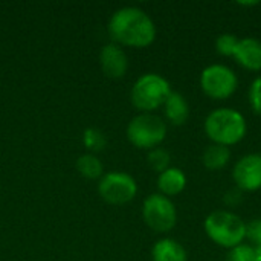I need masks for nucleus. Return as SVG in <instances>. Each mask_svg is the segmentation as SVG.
<instances>
[{
    "instance_id": "obj_1",
    "label": "nucleus",
    "mask_w": 261,
    "mask_h": 261,
    "mask_svg": "<svg viewBox=\"0 0 261 261\" xmlns=\"http://www.w3.org/2000/svg\"><path fill=\"white\" fill-rule=\"evenodd\" d=\"M109 32L116 43L133 47L150 46L156 38L153 20L147 12L135 6L118 9L109 21Z\"/></svg>"
},
{
    "instance_id": "obj_2",
    "label": "nucleus",
    "mask_w": 261,
    "mask_h": 261,
    "mask_svg": "<svg viewBox=\"0 0 261 261\" xmlns=\"http://www.w3.org/2000/svg\"><path fill=\"white\" fill-rule=\"evenodd\" d=\"M246 119L236 109H216L205 119V133L213 144L225 147L236 145L246 136Z\"/></svg>"
},
{
    "instance_id": "obj_3",
    "label": "nucleus",
    "mask_w": 261,
    "mask_h": 261,
    "mask_svg": "<svg viewBox=\"0 0 261 261\" xmlns=\"http://www.w3.org/2000/svg\"><path fill=\"white\" fill-rule=\"evenodd\" d=\"M205 232L216 245L232 249L246 239V223L231 211H214L205 219Z\"/></svg>"
},
{
    "instance_id": "obj_4",
    "label": "nucleus",
    "mask_w": 261,
    "mask_h": 261,
    "mask_svg": "<svg viewBox=\"0 0 261 261\" xmlns=\"http://www.w3.org/2000/svg\"><path fill=\"white\" fill-rule=\"evenodd\" d=\"M170 93V83L164 76L158 73H145L132 89V102L138 110L150 113L164 106Z\"/></svg>"
},
{
    "instance_id": "obj_5",
    "label": "nucleus",
    "mask_w": 261,
    "mask_h": 261,
    "mask_svg": "<svg viewBox=\"0 0 261 261\" xmlns=\"http://www.w3.org/2000/svg\"><path fill=\"white\" fill-rule=\"evenodd\" d=\"M167 136V124L153 113H141L135 116L127 127L128 141L144 150L156 148Z\"/></svg>"
},
{
    "instance_id": "obj_6",
    "label": "nucleus",
    "mask_w": 261,
    "mask_h": 261,
    "mask_svg": "<svg viewBox=\"0 0 261 261\" xmlns=\"http://www.w3.org/2000/svg\"><path fill=\"white\" fill-rule=\"evenodd\" d=\"M200 87L203 93L213 99H228L239 87L236 72L225 64H211L200 75Z\"/></svg>"
},
{
    "instance_id": "obj_7",
    "label": "nucleus",
    "mask_w": 261,
    "mask_h": 261,
    "mask_svg": "<svg viewBox=\"0 0 261 261\" xmlns=\"http://www.w3.org/2000/svg\"><path fill=\"white\" fill-rule=\"evenodd\" d=\"M142 217L156 232H168L176 226L177 211L174 203L164 194H151L144 200Z\"/></svg>"
},
{
    "instance_id": "obj_8",
    "label": "nucleus",
    "mask_w": 261,
    "mask_h": 261,
    "mask_svg": "<svg viewBox=\"0 0 261 261\" xmlns=\"http://www.w3.org/2000/svg\"><path fill=\"white\" fill-rule=\"evenodd\" d=\"M99 196L112 205H124L135 199L138 193L136 180L121 171H113L106 174L98 185Z\"/></svg>"
},
{
    "instance_id": "obj_9",
    "label": "nucleus",
    "mask_w": 261,
    "mask_h": 261,
    "mask_svg": "<svg viewBox=\"0 0 261 261\" xmlns=\"http://www.w3.org/2000/svg\"><path fill=\"white\" fill-rule=\"evenodd\" d=\"M232 179L242 191H258L261 188V153H249L240 158L234 165Z\"/></svg>"
},
{
    "instance_id": "obj_10",
    "label": "nucleus",
    "mask_w": 261,
    "mask_h": 261,
    "mask_svg": "<svg viewBox=\"0 0 261 261\" xmlns=\"http://www.w3.org/2000/svg\"><path fill=\"white\" fill-rule=\"evenodd\" d=\"M102 72L110 78H121L125 75L128 67V60L125 52L115 43H109L101 49L99 54Z\"/></svg>"
},
{
    "instance_id": "obj_11",
    "label": "nucleus",
    "mask_w": 261,
    "mask_h": 261,
    "mask_svg": "<svg viewBox=\"0 0 261 261\" xmlns=\"http://www.w3.org/2000/svg\"><path fill=\"white\" fill-rule=\"evenodd\" d=\"M242 67L248 70H261V41L252 37L242 38L232 57Z\"/></svg>"
},
{
    "instance_id": "obj_12",
    "label": "nucleus",
    "mask_w": 261,
    "mask_h": 261,
    "mask_svg": "<svg viewBox=\"0 0 261 261\" xmlns=\"http://www.w3.org/2000/svg\"><path fill=\"white\" fill-rule=\"evenodd\" d=\"M187 187V176L180 168L170 167L159 174L158 188L164 196H177Z\"/></svg>"
},
{
    "instance_id": "obj_13",
    "label": "nucleus",
    "mask_w": 261,
    "mask_h": 261,
    "mask_svg": "<svg viewBox=\"0 0 261 261\" xmlns=\"http://www.w3.org/2000/svg\"><path fill=\"white\" fill-rule=\"evenodd\" d=\"M167 119L174 125H184L190 118V106L185 96L179 92H171L164 104Z\"/></svg>"
},
{
    "instance_id": "obj_14",
    "label": "nucleus",
    "mask_w": 261,
    "mask_h": 261,
    "mask_svg": "<svg viewBox=\"0 0 261 261\" xmlns=\"http://www.w3.org/2000/svg\"><path fill=\"white\" fill-rule=\"evenodd\" d=\"M153 261H187V251L173 239H162L151 249Z\"/></svg>"
},
{
    "instance_id": "obj_15",
    "label": "nucleus",
    "mask_w": 261,
    "mask_h": 261,
    "mask_svg": "<svg viewBox=\"0 0 261 261\" xmlns=\"http://www.w3.org/2000/svg\"><path fill=\"white\" fill-rule=\"evenodd\" d=\"M229 159H231L229 147L219 145V144L208 145L206 150L203 151V156H202L203 165L211 171H219V170L225 168L228 165Z\"/></svg>"
},
{
    "instance_id": "obj_16",
    "label": "nucleus",
    "mask_w": 261,
    "mask_h": 261,
    "mask_svg": "<svg viewBox=\"0 0 261 261\" xmlns=\"http://www.w3.org/2000/svg\"><path fill=\"white\" fill-rule=\"evenodd\" d=\"M76 168L81 176L87 179H96L102 174V164L93 154H83L76 161Z\"/></svg>"
},
{
    "instance_id": "obj_17",
    "label": "nucleus",
    "mask_w": 261,
    "mask_h": 261,
    "mask_svg": "<svg viewBox=\"0 0 261 261\" xmlns=\"http://www.w3.org/2000/svg\"><path fill=\"white\" fill-rule=\"evenodd\" d=\"M147 161H148V165L154 171H158L159 174L162 171H165L167 168H170V153L167 150H164V148H153V150H150Z\"/></svg>"
},
{
    "instance_id": "obj_18",
    "label": "nucleus",
    "mask_w": 261,
    "mask_h": 261,
    "mask_svg": "<svg viewBox=\"0 0 261 261\" xmlns=\"http://www.w3.org/2000/svg\"><path fill=\"white\" fill-rule=\"evenodd\" d=\"M239 37L234 34H222L219 35L217 41H216V49L220 55L223 57H234L237 44H239Z\"/></svg>"
},
{
    "instance_id": "obj_19",
    "label": "nucleus",
    "mask_w": 261,
    "mask_h": 261,
    "mask_svg": "<svg viewBox=\"0 0 261 261\" xmlns=\"http://www.w3.org/2000/svg\"><path fill=\"white\" fill-rule=\"evenodd\" d=\"M83 141L86 144V147L89 150H93V151H99L106 147V136L96 130V128H87L84 132V136H83Z\"/></svg>"
},
{
    "instance_id": "obj_20",
    "label": "nucleus",
    "mask_w": 261,
    "mask_h": 261,
    "mask_svg": "<svg viewBox=\"0 0 261 261\" xmlns=\"http://www.w3.org/2000/svg\"><path fill=\"white\" fill-rule=\"evenodd\" d=\"M225 261H255L254 246L242 243V245L229 249V254L226 255V260Z\"/></svg>"
},
{
    "instance_id": "obj_21",
    "label": "nucleus",
    "mask_w": 261,
    "mask_h": 261,
    "mask_svg": "<svg viewBox=\"0 0 261 261\" xmlns=\"http://www.w3.org/2000/svg\"><path fill=\"white\" fill-rule=\"evenodd\" d=\"M249 104L254 113L261 116V76H257L249 87Z\"/></svg>"
},
{
    "instance_id": "obj_22",
    "label": "nucleus",
    "mask_w": 261,
    "mask_h": 261,
    "mask_svg": "<svg viewBox=\"0 0 261 261\" xmlns=\"http://www.w3.org/2000/svg\"><path fill=\"white\" fill-rule=\"evenodd\" d=\"M246 237L255 246H261V217L246 225Z\"/></svg>"
},
{
    "instance_id": "obj_23",
    "label": "nucleus",
    "mask_w": 261,
    "mask_h": 261,
    "mask_svg": "<svg viewBox=\"0 0 261 261\" xmlns=\"http://www.w3.org/2000/svg\"><path fill=\"white\" fill-rule=\"evenodd\" d=\"M242 200H243V191L239 190L237 187L232 188V190H229V191L225 193V196H223V202H225L228 206H237L239 203H242Z\"/></svg>"
},
{
    "instance_id": "obj_24",
    "label": "nucleus",
    "mask_w": 261,
    "mask_h": 261,
    "mask_svg": "<svg viewBox=\"0 0 261 261\" xmlns=\"http://www.w3.org/2000/svg\"><path fill=\"white\" fill-rule=\"evenodd\" d=\"M254 252H255V261H261V246H254Z\"/></svg>"
},
{
    "instance_id": "obj_25",
    "label": "nucleus",
    "mask_w": 261,
    "mask_h": 261,
    "mask_svg": "<svg viewBox=\"0 0 261 261\" xmlns=\"http://www.w3.org/2000/svg\"><path fill=\"white\" fill-rule=\"evenodd\" d=\"M239 5H242V6H255V5H258V2L257 0H254V2H239Z\"/></svg>"
}]
</instances>
